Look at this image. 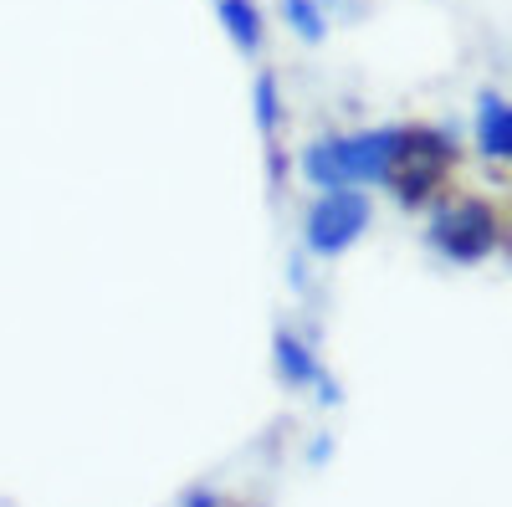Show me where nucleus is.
Here are the masks:
<instances>
[{
    "label": "nucleus",
    "mask_w": 512,
    "mask_h": 507,
    "mask_svg": "<svg viewBox=\"0 0 512 507\" xmlns=\"http://www.w3.org/2000/svg\"><path fill=\"white\" fill-rule=\"evenodd\" d=\"M456 164H461V149L441 129H425L420 123V129H400L379 185L390 190L405 210H431V205H441Z\"/></svg>",
    "instance_id": "obj_1"
},
{
    "label": "nucleus",
    "mask_w": 512,
    "mask_h": 507,
    "mask_svg": "<svg viewBox=\"0 0 512 507\" xmlns=\"http://www.w3.org/2000/svg\"><path fill=\"white\" fill-rule=\"evenodd\" d=\"M400 139V123L390 129H359V134H323L303 149V180L318 190H369L384 180V164Z\"/></svg>",
    "instance_id": "obj_2"
},
{
    "label": "nucleus",
    "mask_w": 512,
    "mask_h": 507,
    "mask_svg": "<svg viewBox=\"0 0 512 507\" xmlns=\"http://www.w3.org/2000/svg\"><path fill=\"white\" fill-rule=\"evenodd\" d=\"M431 246L456 267H482L507 246V216L487 195H456L446 205H431Z\"/></svg>",
    "instance_id": "obj_3"
},
{
    "label": "nucleus",
    "mask_w": 512,
    "mask_h": 507,
    "mask_svg": "<svg viewBox=\"0 0 512 507\" xmlns=\"http://www.w3.org/2000/svg\"><path fill=\"white\" fill-rule=\"evenodd\" d=\"M374 221V200L369 190H318V200L308 205V216H303V246H308V257H344V251L369 231Z\"/></svg>",
    "instance_id": "obj_4"
},
{
    "label": "nucleus",
    "mask_w": 512,
    "mask_h": 507,
    "mask_svg": "<svg viewBox=\"0 0 512 507\" xmlns=\"http://www.w3.org/2000/svg\"><path fill=\"white\" fill-rule=\"evenodd\" d=\"M472 134H477V154L492 164V175H507V164H512V103L497 88L477 93Z\"/></svg>",
    "instance_id": "obj_5"
},
{
    "label": "nucleus",
    "mask_w": 512,
    "mask_h": 507,
    "mask_svg": "<svg viewBox=\"0 0 512 507\" xmlns=\"http://www.w3.org/2000/svg\"><path fill=\"white\" fill-rule=\"evenodd\" d=\"M272 364H277V374H282V385H292V390H313L318 379L328 374L323 359L313 354V344H308L303 333H292V328H277V338H272Z\"/></svg>",
    "instance_id": "obj_6"
},
{
    "label": "nucleus",
    "mask_w": 512,
    "mask_h": 507,
    "mask_svg": "<svg viewBox=\"0 0 512 507\" xmlns=\"http://www.w3.org/2000/svg\"><path fill=\"white\" fill-rule=\"evenodd\" d=\"M216 16H221L226 36L236 41V52L256 57L267 47V11L256 0H216Z\"/></svg>",
    "instance_id": "obj_7"
},
{
    "label": "nucleus",
    "mask_w": 512,
    "mask_h": 507,
    "mask_svg": "<svg viewBox=\"0 0 512 507\" xmlns=\"http://www.w3.org/2000/svg\"><path fill=\"white\" fill-rule=\"evenodd\" d=\"M251 108H256V129H262V139H267V144H277L287 108H282V82H277L272 72H256V88H251Z\"/></svg>",
    "instance_id": "obj_8"
},
{
    "label": "nucleus",
    "mask_w": 512,
    "mask_h": 507,
    "mask_svg": "<svg viewBox=\"0 0 512 507\" xmlns=\"http://www.w3.org/2000/svg\"><path fill=\"white\" fill-rule=\"evenodd\" d=\"M282 21L292 26L297 41H308V47H323L328 41V16L318 0H282Z\"/></svg>",
    "instance_id": "obj_9"
},
{
    "label": "nucleus",
    "mask_w": 512,
    "mask_h": 507,
    "mask_svg": "<svg viewBox=\"0 0 512 507\" xmlns=\"http://www.w3.org/2000/svg\"><path fill=\"white\" fill-rule=\"evenodd\" d=\"M180 507H231V502H226V492H216V487H190Z\"/></svg>",
    "instance_id": "obj_10"
}]
</instances>
